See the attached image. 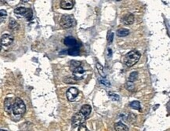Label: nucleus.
Wrapping results in <instances>:
<instances>
[{"mask_svg": "<svg viewBox=\"0 0 170 131\" xmlns=\"http://www.w3.org/2000/svg\"><path fill=\"white\" fill-rule=\"evenodd\" d=\"M137 78H138V73L137 72H132L129 76V82L133 83L137 80Z\"/></svg>", "mask_w": 170, "mask_h": 131, "instance_id": "obj_19", "label": "nucleus"}, {"mask_svg": "<svg viewBox=\"0 0 170 131\" xmlns=\"http://www.w3.org/2000/svg\"><path fill=\"white\" fill-rule=\"evenodd\" d=\"M27 9H26L25 7H17L14 10V13L15 14L17 15V17H24L27 13Z\"/></svg>", "mask_w": 170, "mask_h": 131, "instance_id": "obj_13", "label": "nucleus"}, {"mask_svg": "<svg viewBox=\"0 0 170 131\" xmlns=\"http://www.w3.org/2000/svg\"><path fill=\"white\" fill-rule=\"evenodd\" d=\"M113 38H114V33L113 32H111L109 36H108V42H109V43H111V42H112V41H113Z\"/></svg>", "mask_w": 170, "mask_h": 131, "instance_id": "obj_28", "label": "nucleus"}, {"mask_svg": "<svg viewBox=\"0 0 170 131\" xmlns=\"http://www.w3.org/2000/svg\"><path fill=\"white\" fill-rule=\"evenodd\" d=\"M72 73H73V78L75 80H78V79L83 78V76L85 75V71L82 68V66H79V67H77L75 69L72 70Z\"/></svg>", "mask_w": 170, "mask_h": 131, "instance_id": "obj_7", "label": "nucleus"}, {"mask_svg": "<svg viewBox=\"0 0 170 131\" xmlns=\"http://www.w3.org/2000/svg\"><path fill=\"white\" fill-rule=\"evenodd\" d=\"M0 131H7V130H0Z\"/></svg>", "mask_w": 170, "mask_h": 131, "instance_id": "obj_30", "label": "nucleus"}, {"mask_svg": "<svg viewBox=\"0 0 170 131\" xmlns=\"http://www.w3.org/2000/svg\"><path fill=\"white\" fill-rule=\"evenodd\" d=\"M64 44L67 47H78V43H77V40L74 38L73 36H67L64 38Z\"/></svg>", "mask_w": 170, "mask_h": 131, "instance_id": "obj_9", "label": "nucleus"}, {"mask_svg": "<svg viewBox=\"0 0 170 131\" xmlns=\"http://www.w3.org/2000/svg\"><path fill=\"white\" fill-rule=\"evenodd\" d=\"M9 28L12 31H16L19 28V24L15 20L10 19V23H9Z\"/></svg>", "mask_w": 170, "mask_h": 131, "instance_id": "obj_15", "label": "nucleus"}, {"mask_svg": "<svg viewBox=\"0 0 170 131\" xmlns=\"http://www.w3.org/2000/svg\"><path fill=\"white\" fill-rule=\"evenodd\" d=\"M24 17H26V19H27L28 21H30L32 18H33V12H32V10L31 9H27V13H26Z\"/></svg>", "mask_w": 170, "mask_h": 131, "instance_id": "obj_23", "label": "nucleus"}, {"mask_svg": "<svg viewBox=\"0 0 170 131\" xmlns=\"http://www.w3.org/2000/svg\"><path fill=\"white\" fill-rule=\"evenodd\" d=\"M115 131H129L128 127L121 122H118L115 124Z\"/></svg>", "mask_w": 170, "mask_h": 131, "instance_id": "obj_14", "label": "nucleus"}, {"mask_svg": "<svg viewBox=\"0 0 170 131\" xmlns=\"http://www.w3.org/2000/svg\"><path fill=\"white\" fill-rule=\"evenodd\" d=\"M7 18V12L5 10H0V24L4 23Z\"/></svg>", "mask_w": 170, "mask_h": 131, "instance_id": "obj_18", "label": "nucleus"}, {"mask_svg": "<svg viewBox=\"0 0 170 131\" xmlns=\"http://www.w3.org/2000/svg\"><path fill=\"white\" fill-rule=\"evenodd\" d=\"M81 64H82V63H81L80 61H72L70 62V68H71V70L72 71L73 69L77 68V67L81 66Z\"/></svg>", "mask_w": 170, "mask_h": 131, "instance_id": "obj_21", "label": "nucleus"}, {"mask_svg": "<svg viewBox=\"0 0 170 131\" xmlns=\"http://www.w3.org/2000/svg\"><path fill=\"white\" fill-rule=\"evenodd\" d=\"M100 83H101V84L106 86V87H109L110 85H111V83H110L107 79H105V78H103V79H100Z\"/></svg>", "mask_w": 170, "mask_h": 131, "instance_id": "obj_26", "label": "nucleus"}, {"mask_svg": "<svg viewBox=\"0 0 170 131\" xmlns=\"http://www.w3.org/2000/svg\"><path fill=\"white\" fill-rule=\"evenodd\" d=\"M129 106L133 109H137V110L139 111L140 110V103L138 101H134L131 102Z\"/></svg>", "mask_w": 170, "mask_h": 131, "instance_id": "obj_20", "label": "nucleus"}, {"mask_svg": "<svg viewBox=\"0 0 170 131\" xmlns=\"http://www.w3.org/2000/svg\"><path fill=\"white\" fill-rule=\"evenodd\" d=\"M134 20H135L134 15L129 13V14L126 15V16L123 17L122 21H123V23H124L126 25H130V24H133Z\"/></svg>", "mask_w": 170, "mask_h": 131, "instance_id": "obj_11", "label": "nucleus"}, {"mask_svg": "<svg viewBox=\"0 0 170 131\" xmlns=\"http://www.w3.org/2000/svg\"><path fill=\"white\" fill-rule=\"evenodd\" d=\"M140 58V53L137 51H131L129 53H127L125 57L124 63L126 66L128 67H132L135 65L139 60Z\"/></svg>", "mask_w": 170, "mask_h": 131, "instance_id": "obj_2", "label": "nucleus"}, {"mask_svg": "<svg viewBox=\"0 0 170 131\" xmlns=\"http://www.w3.org/2000/svg\"><path fill=\"white\" fill-rule=\"evenodd\" d=\"M97 70H98V72H99V74L101 75L102 77H103L104 78L105 77V74H104V72H103V67L102 65H101V64L99 63V62H97Z\"/></svg>", "mask_w": 170, "mask_h": 131, "instance_id": "obj_22", "label": "nucleus"}, {"mask_svg": "<svg viewBox=\"0 0 170 131\" xmlns=\"http://www.w3.org/2000/svg\"><path fill=\"white\" fill-rule=\"evenodd\" d=\"M13 104V98H11V97H7V98H6L4 101L5 111L7 112H8V113H10V112L12 111Z\"/></svg>", "mask_w": 170, "mask_h": 131, "instance_id": "obj_10", "label": "nucleus"}, {"mask_svg": "<svg viewBox=\"0 0 170 131\" xmlns=\"http://www.w3.org/2000/svg\"><path fill=\"white\" fill-rule=\"evenodd\" d=\"M91 110H92V108H91L90 105L85 104V105L82 106V108L80 109V112L86 118V117H88L90 115Z\"/></svg>", "mask_w": 170, "mask_h": 131, "instance_id": "obj_12", "label": "nucleus"}, {"mask_svg": "<svg viewBox=\"0 0 170 131\" xmlns=\"http://www.w3.org/2000/svg\"><path fill=\"white\" fill-rule=\"evenodd\" d=\"M13 42V36L12 35L10 34H3L1 36V39H0V42L2 46L4 47H9L10 46Z\"/></svg>", "mask_w": 170, "mask_h": 131, "instance_id": "obj_6", "label": "nucleus"}, {"mask_svg": "<svg viewBox=\"0 0 170 131\" xmlns=\"http://www.w3.org/2000/svg\"><path fill=\"white\" fill-rule=\"evenodd\" d=\"M86 117H85L80 112H78V113H76V114L73 116L72 120V124L73 128H75V127H79V126L83 124L85 120H86Z\"/></svg>", "mask_w": 170, "mask_h": 131, "instance_id": "obj_4", "label": "nucleus"}, {"mask_svg": "<svg viewBox=\"0 0 170 131\" xmlns=\"http://www.w3.org/2000/svg\"><path fill=\"white\" fill-rule=\"evenodd\" d=\"M2 50V44H1V42H0V51Z\"/></svg>", "mask_w": 170, "mask_h": 131, "instance_id": "obj_29", "label": "nucleus"}, {"mask_svg": "<svg viewBox=\"0 0 170 131\" xmlns=\"http://www.w3.org/2000/svg\"><path fill=\"white\" fill-rule=\"evenodd\" d=\"M67 53L71 56H78V54H79V49H78V47H75L70 48L69 50H67Z\"/></svg>", "mask_w": 170, "mask_h": 131, "instance_id": "obj_16", "label": "nucleus"}, {"mask_svg": "<svg viewBox=\"0 0 170 131\" xmlns=\"http://www.w3.org/2000/svg\"><path fill=\"white\" fill-rule=\"evenodd\" d=\"M26 106L25 104L21 98L17 97L14 100L13 107H12V112L14 115H23L25 113Z\"/></svg>", "mask_w": 170, "mask_h": 131, "instance_id": "obj_1", "label": "nucleus"}, {"mask_svg": "<svg viewBox=\"0 0 170 131\" xmlns=\"http://www.w3.org/2000/svg\"><path fill=\"white\" fill-rule=\"evenodd\" d=\"M78 93H79V90H78L76 87H71L68 89V90L66 93V96H67V100L69 101H75L76 98L78 97Z\"/></svg>", "mask_w": 170, "mask_h": 131, "instance_id": "obj_5", "label": "nucleus"}, {"mask_svg": "<svg viewBox=\"0 0 170 131\" xmlns=\"http://www.w3.org/2000/svg\"><path fill=\"white\" fill-rule=\"evenodd\" d=\"M78 131H89V130H88V128L86 127V125L82 124V125H81V126H79Z\"/></svg>", "mask_w": 170, "mask_h": 131, "instance_id": "obj_27", "label": "nucleus"}, {"mask_svg": "<svg viewBox=\"0 0 170 131\" xmlns=\"http://www.w3.org/2000/svg\"><path fill=\"white\" fill-rule=\"evenodd\" d=\"M126 89L132 91L133 90H134L135 86H134V84H133V83H131V82H127L126 84Z\"/></svg>", "mask_w": 170, "mask_h": 131, "instance_id": "obj_24", "label": "nucleus"}, {"mask_svg": "<svg viewBox=\"0 0 170 131\" xmlns=\"http://www.w3.org/2000/svg\"><path fill=\"white\" fill-rule=\"evenodd\" d=\"M75 24V20L72 15H63L61 17L60 24L63 28H70Z\"/></svg>", "mask_w": 170, "mask_h": 131, "instance_id": "obj_3", "label": "nucleus"}, {"mask_svg": "<svg viewBox=\"0 0 170 131\" xmlns=\"http://www.w3.org/2000/svg\"><path fill=\"white\" fill-rule=\"evenodd\" d=\"M129 34V31L126 28H120L117 31V36H120V37L127 36Z\"/></svg>", "mask_w": 170, "mask_h": 131, "instance_id": "obj_17", "label": "nucleus"}, {"mask_svg": "<svg viewBox=\"0 0 170 131\" xmlns=\"http://www.w3.org/2000/svg\"><path fill=\"white\" fill-rule=\"evenodd\" d=\"M75 1L74 0H63L61 2V7L64 10H72L75 6Z\"/></svg>", "mask_w": 170, "mask_h": 131, "instance_id": "obj_8", "label": "nucleus"}, {"mask_svg": "<svg viewBox=\"0 0 170 131\" xmlns=\"http://www.w3.org/2000/svg\"><path fill=\"white\" fill-rule=\"evenodd\" d=\"M109 96L111 97V99H112L113 101H119V96L115 94V93H109Z\"/></svg>", "mask_w": 170, "mask_h": 131, "instance_id": "obj_25", "label": "nucleus"}]
</instances>
